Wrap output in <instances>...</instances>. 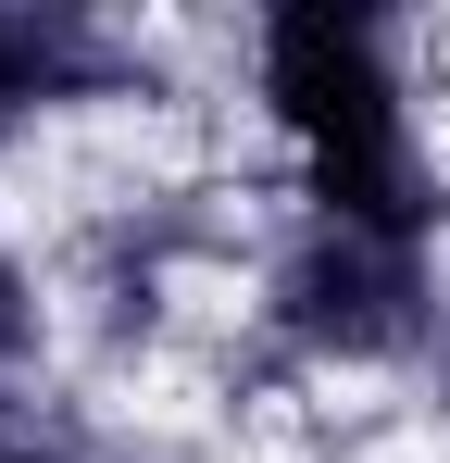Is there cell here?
Wrapping results in <instances>:
<instances>
[{"label": "cell", "mask_w": 450, "mask_h": 463, "mask_svg": "<svg viewBox=\"0 0 450 463\" xmlns=\"http://www.w3.org/2000/svg\"><path fill=\"white\" fill-rule=\"evenodd\" d=\"M450 326V250L438 238L338 226V213H263L250 238V376L300 401H413L426 351Z\"/></svg>", "instance_id": "obj_1"}, {"label": "cell", "mask_w": 450, "mask_h": 463, "mask_svg": "<svg viewBox=\"0 0 450 463\" xmlns=\"http://www.w3.org/2000/svg\"><path fill=\"white\" fill-rule=\"evenodd\" d=\"M113 463H163V451H113Z\"/></svg>", "instance_id": "obj_2"}]
</instances>
